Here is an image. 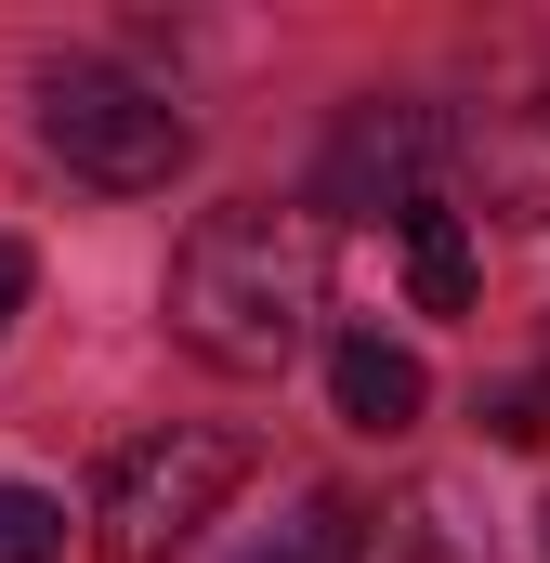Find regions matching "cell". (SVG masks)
Here are the masks:
<instances>
[{
  "mask_svg": "<svg viewBox=\"0 0 550 563\" xmlns=\"http://www.w3.org/2000/svg\"><path fill=\"white\" fill-rule=\"evenodd\" d=\"M328 407L354 432H407L419 407H432V380H419V354L407 341H381V328H341L328 341Z\"/></svg>",
  "mask_w": 550,
  "mask_h": 563,
  "instance_id": "obj_6",
  "label": "cell"
},
{
  "mask_svg": "<svg viewBox=\"0 0 550 563\" xmlns=\"http://www.w3.org/2000/svg\"><path fill=\"white\" fill-rule=\"evenodd\" d=\"M328 314V223L315 210H210L170 263V328L184 354L237 367V380H275Z\"/></svg>",
  "mask_w": 550,
  "mask_h": 563,
  "instance_id": "obj_1",
  "label": "cell"
},
{
  "mask_svg": "<svg viewBox=\"0 0 550 563\" xmlns=\"http://www.w3.org/2000/svg\"><path fill=\"white\" fill-rule=\"evenodd\" d=\"M237 485H250V432L170 420V432H144V445L106 459V485H92V551L106 563H170Z\"/></svg>",
  "mask_w": 550,
  "mask_h": 563,
  "instance_id": "obj_2",
  "label": "cell"
},
{
  "mask_svg": "<svg viewBox=\"0 0 550 563\" xmlns=\"http://www.w3.org/2000/svg\"><path fill=\"white\" fill-rule=\"evenodd\" d=\"M446 157L512 210V223H550V106H485V119H459Z\"/></svg>",
  "mask_w": 550,
  "mask_h": 563,
  "instance_id": "obj_5",
  "label": "cell"
},
{
  "mask_svg": "<svg viewBox=\"0 0 550 563\" xmlns=\"http://www.w3.org/2000/svg\"><path fill=\"white\" fill-rule=\"evenodd\" d=\"M66 551V498L53 485H0V563H53Z\"/></svg>",
  "mask_w": 550,
  "mask_h": 563,
  "instance_id": "obj_10",
  "label": "cell"
},
{
  "mask_svg": "<svg viewBox=\"0 0 550 563\" xmlns=\"http://www.w3.org/2000/svg\"><path fill=\"white\" fill-rule=\"evenodd\" d=\"M354 563H472L446 498H394V511H354Z\"/></svg>",
  "mask_w": 550,
  "mask_h": 563,
  "instance_id": "obj_8",
  "label": "cell"
},
{
  "mask_svg": "<svg viewBox=\"0 0 550 563\" xmlns=\"http://www.w3.org/2000/svg\"><path fill=\"white\" fill-rule=\"evenodd\" d=\"M40 144H53L79 184H106V197H157L197 132H184L170 92H144L132 66H53V79H40Z\"/></svg>",
  "mask_w": 550,
  "mask_h": 563,
  "instance_id": "obj_3",
  "label": "cell"
},
{
  "mask_svg": "<svg viewBox=\"0 0 550 563\" xmlns=\"http://www.w3.org/2000/svg\"><path fill=\"white\" fill-rule=\"evenodd\" d=\"M26 288H40V250H26V236H0V328L26 314Z\"/></svg>",
  "mask_w": 550,
  "mask_h": 563,
  "instance_id": "obj_11",
  "label": "cell"
},
{
  "mask_svg": "<svg viewBox=\"0 0 550 563\" xmlns=\"http://www.w3.org/2000/svg\"><path fill=\"white\" fill-rule=\"evenodd\" d=\"M250 563H354V498H328V485H315V498H288V525H275Z\"/></svg>",
  "mask_w": 550,
  "mask_h": 563,
  "instance_id": "obj_9",
  "label": "cell"
},
{
  "mask_svg": "<svg viewBox=\"0 0 550 563\" xmlns=\"http://www.w3.org/2000/svg\"><path fill=\"white\" fill-rule=\"evenodd\" d=\"M538 551H550V511H538Z\"/></svg>",
  "mask_w": 550,
  "mask_h": 563,
  "instance_id": "obj_12",
  "label": "cell"
},
{
  "mask_svg": "<svg viewBox=\"0 0 550 563\" xmlns=\"http://www.w3.org/2000/svg\"><path fill=\"white\" fill-rule=\"evenodd\" d=\"M394 250H407V301L419 314H472V210L459 197H419V210H394Z\"/></svg>",
  "mask_w": 550,
  "mask_h": 563,
  "instance_id": "obj_7",
  "label": "cell"
},
{
  "mask_svg": "<svg viewBox=\"0 0 550 563\" xmlns=\"http://www.w3.org/2000/svg\"><path fill=\"white\" fill-rule=\"evenodd\" d=\"M432 157H446V119H419V106H354L341 144H328V170H315V197H328V210H419V197H432Z\"/></svg>",
  "mask_w": 550,
  "mask_h": 563,
  "instance_id": "obj_4",
  "label": "cell"
}]
</instances>
